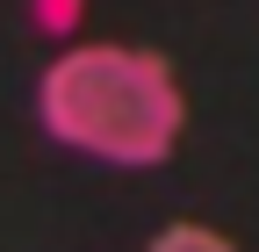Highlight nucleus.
<instances>
[{
    "mask_svg": "<svg viewBox=\"0 0 259 252\" xmlns=\"http://www.w3.org/2000/svg\"><path fill=\"white\" fill-rule=\"evenodd\" d=\"M51 144L101 166H166L187 130V94L166 51L144 44H65L36 87Z\"/></svg>",
    "mask_w": 259,
    "mask_h": 252,
    "instance_id": "obj_1",
    "label": "nucleus"
},
{
    "mask_svg": "<svg viewBox=\"0 0 259 252\" xmlns=\"http://www.w3.org/2000/svg\"><path fill=\"white\" fill-rule=\"evenodd\" d=\"M144 252H238V245L223 238V231H209V224H166Z\"/></svg>",
    "mask_w": 259,
    "mask_h": 252,
    "instance_id": "obj_2",
    "label": "nucleus"
},
{
    "mask_svg": "<svg viewBox=\"0 0 259 252\" xmlns=\"http://www.w3.org/2000/svg\"><path fill=\"white\" fill-rule=\"evenodd\" d=\"M29 22H36L44 36H72L87 22V0H29Z\"/></svg>",
    "mask_w": 259,
    "mask_h": 252,
    "instance_id": "obj_3",
    "label": "nucleus"
}]
</instances>
